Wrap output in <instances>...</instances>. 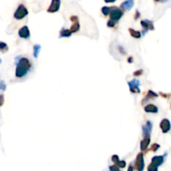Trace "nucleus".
Returning a JSON list of instances; mask_svg holds the SVG:
<instances>
[{
    "instance_id": "nucleus-30",
    "label": "nucleus",
    "mask_w": 171,
    "mask_h": 171,
    "mask_svg": "<svg viewBox=\"0 0 171 171\" xmlns=\"http://www.w3.org/2000/svg\"><path fill=\"white\" fill-rule=\"evenodd\" d=\"M70 20H71L72 22H77V21H78V18L77 16H71Z\"/></svg>"
},
{
    "instance_id": "nucleus-22",
    "label": "nucleus",
    "mask_w": 171,
    "mask_h": 171,
    "mask_svg": "<svg viewBox=\"0 0 171 171\" xmlns=\"http://www.w3.org/2000/svg\"><path fill=\"white\" fill-rule=\"evenodd\" d=\"M112 161L114 162V164H116V165H118V164L119 163V156L118 155H116V154H114V155H113L112 156Z\"/></svg>"
},
{
    "instance_id": "nucleus-10",
    "label": "nucleus",
    "mask_w": 171,
    "mask_h": 171,
    "mask_svg": "<svg viewBox=\"0 0 171 171\" xmlns=\"http://www.w3.org/2000/svg\"><path fill=\"white\" fill-rule=\"evenodd\" d=\"M164 161V156L163 155H158V156H154L152 158V160H151V165L156 167V168H159V166H160L162 164Z\"/></svg>"
},
{
    "instance_id": "nucleus-12",
    "label": "nucleus",
    "mask_w": 171,
    "mask_h": 171,
    "mask_svg": "<svg viewBox=\"0 0 171 171\" xmlns=\"http://www.w3.org/2000/svg\"><path fill=\"white\" fill-rule=\"evenodd\" d=\"M133 4H134L133 0H125L120 4V8L124 11H129L133 8Z\"/></svg>"
},
{
    "instance_id": "nucleus-1",
    "label": "nucleus",
    "mask_w": 171,
    "mask_h": 171,
    "mask_svg": "<svg viewBox=\"0 0 171 171\" xmlns=\"http://www.w3.org/2000/svg\"><path fill=\"white\" fill-rule=\"evenodd\" d=\"M32 64L29 58L24 57H19L16 58V71L15 75L17 78L24 77L31 69Z\"/></svg>"
},
{
    "instance_id": "nucleus-27",
    "label": "nucleus",
    "mask_w": 171,
    "mask_h": 171,
    "mask_svg": "<svg viewBox=\"0 0 171 171\" xmlns=\"http://www.w3.org/2000/svg\"><path fill=\"white\" fill-rule=\"evenodd\" d=\"M0 89H1L2 91H4L6 89V85H5V83H4L3 80H2L1 83H0Z\"/></svg>"
},
{
    "instance_id": "nucleus-13",
    "label": "nucleus",
    "mask_w": 171,
    "mask_h": 171,
    "mask_svg": "<svg viewBox=\"0 0 171 171\" xmlns=\"http://www.w3.org/2000/svg\"><path fill=\"white\" fill-rule=\"evenodd\" d=\"M144 111L146 113H152V114H156L159 111V109L157 106L154 105H147L144 107Z\"/></svg>"
},
{
    "instance_id": "nucleus-19",
    "label": "nucleus",
    "mask_w": 171,
    "mask_h": 171,
    "mask_svg": "<svg viewBox=\"0 0 171 171\" xmlns=\"http://www.w3.org/2000/svg\"><path fill=\"white\" fill-rule=\"evenodd\" d=\"M79 29H80V25H79L78 21H77V22H74V23H73V25H72L70 30H71L72 33H76V32H78L79 30Z\"/></svg>"
},
{
    "instance_id": "nucleus-29",
    "label": "nucleus",
    "mask_w": 171,
    "mask_h": 171,
    "mask_svg": "<svg viewBox=\"0 0 171 171\" xmlns=\"http://www.w3.org/2000/svg\"><path fill=\"white\" fill-rule=\"evenodd\" d=\"M140 17V13L139 12V10H136V12H135V15H134V19L135 20H137V19H139Z\"/></svg>"
},
{
    "instance_id": "nucleus-31",
    "label": "nucleus",
    "mask_w": 171,
    "mask_h": 171,
    "mask_svg": "<svg viewBox=\"0 0 171 171\" xmlns=\"http://www.w3.org/2000/svg\"><path fill=\"white\" fill-rule=\"evenodd\" d=\"M128 171H133V167L130 164L129 166V169H128Z\"/></svg>"
},
{
    "instance_id": "nucleus-9",
    "label": "nucleus",
    "mask_w": 171,
    "mask_h": 171,
    "mask_svg": "<svg viewBox=\"0 0 171 171\" xmlns=\"http://www.w3.org/2000/svg\"><path fill=\"white\" fill-rule=\"evenodd\" d=\"M160 126L162 132L164 133H168L171 129V124L168 119H164L161 122H160Z\"/></svg>"
},
{
    "instance_id": "nucleus-32",
    "label": "nucleus",
    "mask_w": 171,
    "mask_h": 171,
    "mask_svg": "<svg viewBox=\"0 0 171 171\" xmlns=\"http://www.w3.org/2000/svg\"><path fill=\"white\" fill-rule=\"evenodd\" d=\"M133 58L132 57H129V58H128V62H129V63H133Z\"/></svg>"
},
{
    "instance_id": "nucleus-26",
    "label": "nucleus",
    "mask_w": 171,
    "mask_h": 171,
    "mask_svg": "<svg viewBox=\"0 0 171 171\" xmlns=\"http://www.w3.org/2000/svg\"><path fill=\"white\" fill-rule=\"evenodd\" d=\"M147 170L148 171H158V168H156V167L153 166V165H151V164H150V165L148 166V169H147Z\"/></svg>"
},
{
    "instance_id": "nucleus-4",
    "label": "nucleus",
    "mask_w": 171,
    "mask_h": 171,
    "mask_svg": "<svg viewBox=\"0 0 171 171\" xmlns=\"http://www.w3.org/2000/svg\"><path fill=\"white\" fill-rule=\"evenodd\" d=\"M134 168L137 171H143L144 169V154L139 153L137 157L134 164Z\"/></svg>"
},
{
    "instance_id": "nucleus-21",
    "label": "nucleus",
    "mask_w": 171,
    "mask_h": 171,
    "mask_svg": "<svg viewBox=\"0 0 171 171\" xmlns=\"http://www.w3.org/2000/svg\"><path fill=\"white\" fill-rule=\"evenodd\" d=\"M0 50H1L2 52H4L5 50H8V45H7L5 43L1 42V43H0Z\"/></svg>"
},
{
    "instance_id": "nucleus-20",
    "label": "nucleus",
    "mask_w": 171,
    "mask_h": 171,
    "mask_svg": "<svg viewBox=\"0 0 171 171\" xmlns=\"http://www.w3.org/2000/svg\"><path fill=\"white\" fill-rule=\"evenodd\" d=\"M110 10H111V7H107V6H105V7H103L102 8V13H103V14L105 15V16H107V15H109V13H110Z\"/></svg>"
},
{
    "instance_id": "nucleus-35",
    "label": "nucleus",
    "mask_w": 171,
    "mask_h": 171,
    "mask_svg": "<svg viewBox=\"0 0 171 171\" xmlns=\"http://www.w3.org/2000/svg\"><path fill=\"white\" fill-rule=\"evenodd\" d=\"M160 1H161V2H163V3H164V2H166V1H167V0H160Z\"/></svg>"
},
{
    "instance_id": "nucleus-33",
    "label": "nucleus",
    "mask_w": 171,
    "mask_h": 171,
    "mask_svg": "<svg viewBox=\"0 0 171 171\" xmlns=\"http://www.w3.org/2000/svg\"><path fill=\"white\" fill-rule=\"evenodd\" d=\"M105 3H114L116 0H105Z\"/></svg>"
},
{
    "instance_id": "nucleus-8",
    "label": "nucleus",
    "mask_w": 171,
    "mask_h": 171,
    "mask_svg": "<svg viewBox=\"0 0 171 171\" xmlns=\"http://www.w3.org/2000/svg\"><path fill=\"white\" fill-rule=\"evenodd\" d=\"M60 3H61L60 0H52L51 4L48 7L47 11L48 13H56V12H58L59 10Z\"/></svg>"
},
{
    "instance_id": "nucleus-5",
    "label": "nucleus",
    "mask_w": 171,
    "mask_h": 171,
    "mask_svg": "<svg viewBox=\"0 0 171 171\" xmlns=\"http://www.w3.org/2000/svg\"><path fill=\"white\" fill-rule=\"evenodd\" d=\"M128 84L129 86V89H130L131 93H133V94H139L140 93V89L139 88L140 82L138 79H133L132 81L128 82Z\"/></svg>"
},
{
    "instance_id": "nucleus-15",
    "label": "nucleus",
    "mask_w": 171,
    "mask_h": 171,
    "mask_svg": "<svg viewBox=\"0 0 171 171\" xmlns=\"http://www.w3.org/2000/svg\"><path fill=\"white\" fill-rule=\"evenodd\" d=\"M158 97V95L155 93V92H154L152 90H149L148 91V93H147V95H146V97L144 99V100H143V103H144L145 101H148V100H150V99H154V98H157Z\"/></svg>"
},
{
    "instance_id": "nucleus-16",
    "label": "nucleus",
    "mask_w": 171,
    "mask_h": 171,
    "mask_svg": "<svg viewBox=\"0 0 171 171\" xmlns=\"http://www.w3.org/2000/svg\"><path fill=\"white\" fill-rule=\"evenodd\" d=\"M72 34H73V33L71 32L70 29H63L60 31L59 37H61V38H68V37H70Z\"/></svg>"
},
{
    "instance_id": "nucleus-17",
    "label": "nucleus",
    "mask_w": 171,
    "mask_h": 171,
    "mask_svg": "<svg viewBox=\"0 0 171 171\" xmlns=\"http://www.w3.org/2000/svg\"><path fill=\"white\" fill-rule=\"evenodd\" d=\"M129 32L130 35L135 38H140L142 36V34L139 31H136L133 29H129Z\"/></svg>"
},
{
    "instance_id": "nucleus-37",
    "label": "nucleus",
    "mask_w": 171,
    "mask_h": 171,
    "mask_svg": "<svg viewBox=\"0 0 171 171\" xmlns=\"http://www.w3.org/2000/svg\"><path fill=\"white\" fill-rule=\"evenodd\" d=\"M119 171H120V170H119Z\"/></svg>"
},
{
    "instance_id": "nucleus-2",
    "label": "nucleus",
    "mask_w": 171,
    "mask_h": 171,
    "mask_svg": "<svg viewBox=\"0 0 171 171\" xmlns=\"http://www.w3.org/2000/svg\"><path fill=\"white\" fill-rule=\"evenodd\" d=\"M28 14H29V11L26 9V7L23 4H20L18 7V9L15 11L13 17L18 20H20V19L25 18Z\"/></svg>"
},
{
    "instance_id": "nucleus-11",
    "label": "nucleus",
    "mask_w": 171,
    "mask_h": 171,
    "mask_svg": "<svg viewBox=\"0 0 171 171\" xmlns=\"http://www.w3.org/2000/svg\"><path fill=\"white\" fill-rule=\"evenodd\" d=\"M19 36L22 38H29L30 37V32H29L28 26H23L19 30Z\"/></svg>"
},
{
    "instance_id": "nucleus-18",
    "label": "nucleus",
    "mask_w": 171,
    "mask_h": 171,
    "mask_svg": "<svg viewBox=\"0 0 171 171\" xmlns=\"http://www.w3.org/2000/svg\"><path fill=\"white\" fill-rule=\"evenodd\" d=\"M41 50V46L39 44H35L34 46V53H33V55L35 58H37L38 57V54H39V52Z\"/></svg>"
},
{
    "instance_id": "nucleus-23",
    "label": "nucleus",
    "mask_w": 171,
    "mask_h": 171,
    "mask_svg": "<svg viewBox=\"0 0 171 171\" xmlns=\"http://www.w3.org/2000/svg\"><path fill=\"white\" fill-rule=\"evenodd\" d=\"M160 144H154L152 146H151V150L154 151V152H156V151L160 149Z\"/></svg>"
},
{
    "instance_id": "nucleus-14",
    "label": "nucleus",
    "mask_w": 171,
    "mask_h": 171,
    "mask_svg": "<svg viewBox=\"0 0 171 171\" xmlns=\"http://www.w3.org/2000/svg\"><path fill=\"white\" fill-rule=\"evenodd\" d=\"M150 137L144 138V139H142L141 142H140V150L142 151L146 150L148 146L150 145Z\"/></svg>"
},
{
    "instance_id": "nucleus-34",
    "label": "nucleus",
    "mask_w": 171,
    "mask_h": 171,
    "mask_svg": "<svg viewBox=\"0 0 171 171\" xmlns=\"http://www.w3.org/2000/svg\"><path fill=\"white\" fill-rule=\"evenodd\" d=\"M1 105H3V95H1Z\"/></svg>"
},
{
    "instance_id": "nucleus-28",
    "label": "nucleus",
    "mask_w": 171,
    "mask_h": 171,
    "mask_svg": "<svg viewBox=\"0 0 171 171\" xmlns=\"http://www.w3.org/2000/svg\"><path fill=\"white\" fill-rule=\"evenodd\" d=\"M118 166L119 167V168H124L125 166H126V163L124 160H120L119 163L118 164Z\"/></svg>"
},
{
    "instance_id": "nucleus-36",
    "label": "nucleus",
    "mask_w": 171,
    "mask_h": 171,
    "mask_svg": "<svg viewBox=\"0 0 171 171\" xmlns=\"http://www.w3.org/2000/svg\"><path fill=\"white\" fill-rule=\"evenodd\" d=\"M155 2H159V1H160V0H154Z\"/></svg>"
},
{
    "instance_id": "nucleus-24",
    "label": "nucleus",
    "mask_w": 171,
    "mask_h": 171,
    "mask_svg": "<svg viewBox=\"0 0 171 171\" xmlns=\"http://www.w3.org/2000/svg\"><path fill=\"white\" fill-rule=\"evenodd\" d=\"M114 25H115V22L113 20H109L108 23H107V26L109 27V28H113V27H114Z\"/></svg>"
},
{
    "instance_id": "nucleus-7",
    "label": "nucleus",
    "mask_w": 171,
    "mask_h": 171,
    "mask_svg": "<svg viewBox=\"0 0 171 171\" xmlns=\"http://www.w3.org/2000/svg\"><path fill=\"white\" fill-rule=\"evenodd\" d=\"M152 127L153 124L150 121H147L144 125H143L142 129L144 138H146V137H150V133H151V131H152Z\"/></svg>"
},
{
    "instance_id": "nucleus-3",
    "label": "nucleus",
    "mask_w": 171,
    "mask_h": 171,
    "mask_svg": "<svg viewBox=\"0 0 171 171\" xmlns=\"http://www.w3.org/2000/svg\"><path fill=\"white\" fill-rule=\"evenodd\" d=\"M124 13L123 11L120 9L118 7H111V10H110V20H113L114 22L119 21V19L122 18Z\"/></svg>"
},
{
    "instance_id": "nucleus-25",
    "label": "nucleus",
    "mask_w": 171,
    "mask_h": 171,
    "mask_svg": "<svg viewBox=\"0 0 171 171\" xmlns=\"http://www.w3.org/2000/svg\"><path fill=\"white\" fill-rule=\"evenodd\" d=\"M143 69H139V70H137V71H135L134 73H133V76H140V75H142L143 74Z\"/></svg>"
},
{
    "instance_id": "nucleus-6",
    "label": "nucleus",
    "mask_w": 171,
    "mask_h": 171,
    "mask_svg": "<svg viewBox=\"0 0 171 171\" xmlns=\"http://www.w3.org/2000/svg\"><path fill=\"white\" fill-rule=\"evenodd\" d=\"M140 23H141L142 27L144 28V31H143L144 34H145L149 30H154V26L153 24V22L150 21V20H148V19L142 20L140 22Z\"/></svg>"
}]
</instances>
